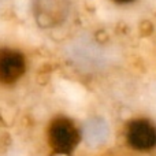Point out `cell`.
I'll return each instance as SVG.
<instances>
[{"instance_id":"277c9868","label":"cell","mask_w":156,"mask_h":156,"mask_svg":"<svg viewBox=\"0 0 156 156\" xmlns=\"http://www.w3.org/2000/svg\"><path fill=\"white\" fill-rule=\"evenodd\" d=\"M30 12L40 29H55L69 19L71 0H30Z\"/></svg>"},{"instance_id":"5b68a950","label":"cell","mask_w":156,"mask_h":156,"mask_svg":"<svg viewBox=\"0 0 156 156\" xmlns=\"http://www.w3.org/2000/svg\"><path fill=\"white\" fill-rule=\"evenodd\" d=\"M110 2L116 7H129V5L136 4L138 0H110Z\"/></svg>"},{"instance_id":"7a4b0ae2","label":"cell","mask_w":156,"mask_h":156,"mask_svg":"<svg viewBox=\"0 0 156 156\" xmlns=\"http://www.w3.org/2000/svg\"><path fill=\"white\" fill-rule=\"evenodd\" d=\"M122 140L133 154H154L156 151V121L147 115L132 116L123 123Z\"/></svg>"},{"instance_id":"6da1fadb","label":"cell","mask_w":156,"mask_h":156,"mask_svg":"<svg viewBox=\"0 0 156 156\" xmlns=\"http://www.w3.org/2000/svg\"><path fill=\"white\" fill-rule=\"evenodd\" d=\"M45 143L54 156H71L82 143V129L71 116L56 114L45 126Z\"/></svg>"},{"instance_id":"3957f363","label":"cell","mask_w":156,"mask_h":156,"mask_svg":"<svg viewBox=\"0 0 156 156\" xmlns=\"http://www.w3.org/2000/svg\"><path fill=\"white\" fill-rule=\"evenodd\" d=\"M29 59L15 45H0V86L14 88L27 74Z\"/></svg>"}]
</instances>
